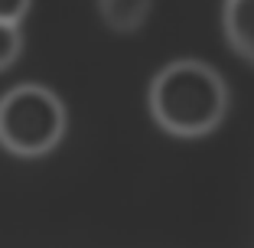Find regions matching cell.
Returning <instances> with one entry per match:
<instances>
[{
	"label": "cell",
	"instance_id": "6da1fadb",
	"mask_svg": "<svg viewBox=\"0 0 254 248\" xmlns=\"http://www.w3.org/2000/svg\"><path fill=\"white\" fill-rule=\"evenodd\" d=\"M228 88L212 66L195 59H180L160 69L150 82V114L163 131L176 137H199L218 128Z\"/></svg>",
	"mask_w": 254,
	"mask_h": 248
},
{
	"label": "cell",
	"instance_id": "5b68a950",
	"mask_svg": "<svg viewBox=\"0 0 254 248\" xmlns=\"http://www.w3.org/2000/svg\"><path fill=\"white\" fill-rule=\"evenodd\" d=\"M20 56V30L13 23H0V72Z\"/></svg>",
	"mask_w": 254,
	"mask_h": 248
},
{
	"label": "cell",
	"instance_id": "277c9868",
	"mask_svg": "<svg viewBox=\"0 0 254 248\" xmlns=\"http://www.w3.org/2000/svg\"><path fill=\"white\" fill-rule=\"evenodd\" d=\"M150 10V0H98V13L118 33L137 30Z\"/></svg>",
	"mask_w": 254,
	"mask_h": 248
},
{
	"label": "cell",
	"instance_id": "8992f818",
	"mask_svg": "<svg viewBox=\"0 0 254 248\" xmlns=\"http://www.w3.org/2000/svg\"><path fill=\"white\" fill-rule=\"evenodd\" d=\"M33 0H0V23H20L23 16H26V10H30Z\"/></svg>",
	"mask_w": 254,
	"mask_h": 248
},
{
	"label": "cell",
	"instance_id": "7a4b0ae2",
	"mask_svg": "<svg viewBox=\"0 0 254 248\" xmlns=\"http://www.w3.org/2000/svg\"><path fill=\"white\" fill-rule=\"evenodd\" d=\"M65 134V108L43 85H16L0 98V144L16 157H43Z\"/></svg>",
	"mask_w": 254,
	"mask_h": 248
},
{
	"label": "cell",
	"instance_id": "3957f363",
	"mask_svg": "<svg viewBox=\"0 0 254 248\" xmlns=\"http://www.w3.org/2000/svg\"><path fill=\"white\" fill-rule=\"evenodd\" d=\"M225 36L235 53L254 62V0H228L225 3Z\"/></svg>",
	"mask_w": 254,
	"mask_h": 248
}]
</instances>
